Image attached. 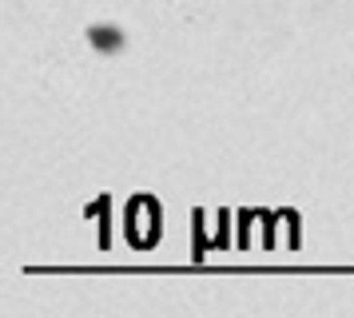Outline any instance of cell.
<instances>
[{
    "instance_id": "obj_1",
    "label": "cell",
    "mask_w": 354,
    "mask_h": 318,
    "mask_svg": "<svg viewBox=\"0 0 354 318\" xmlns=\"http://www.w3.org/2000/svg\"><path fill=\"white\" fill-rule=\"evenodd\" d=\"M88 44L96 48L100 56H115V52H124V32L115 24H92L88 28Z\"/></svg>"
}]
</instances>
